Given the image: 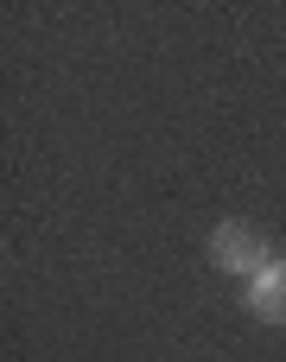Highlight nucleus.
Here are the masks:
<instances>
[{"label":"nucleus","instance_id":"obj_1","mask_svg":"<svg viewBox=\"0 0 286 362\" xmlns=\"http://www.w3.org/2000/svg\"><path fill=\"white\" fill-rule=\"evenodd\" d=\"M210 261H217L223 274L255 280V274L274 261V242H268L255 223H217V229H210Z\"/></svg>","mask_w":286,"mask_h":362},{"label":"nucleus","instance_id":"obj_2","mask_svg":"<svg viewBox=\"0 0 286 362\" xmlns=\"http://www.w3.org/2000/svg\"><path fill=\"white\" fill-rule=\"evenodd\" d=\"M242 305H248L261 325H286V255H274V261H268V267L248 280Z\"/></svg>","mask_w":286,"mask_h":362}]
</instances>
